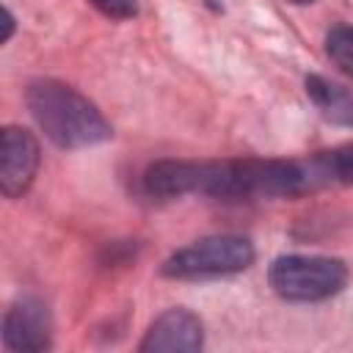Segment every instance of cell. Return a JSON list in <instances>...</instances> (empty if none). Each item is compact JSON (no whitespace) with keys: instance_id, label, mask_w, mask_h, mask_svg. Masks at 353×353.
<instances>
[{"instance_id":"1","label":"cell","mask_w":353,"mask_h":353,"mask_svg":"<svg viewBox=\"0 0 353 353\" xmlns=\"http://www.w3.org/2000/svg\"><path fill=\"white\" fill-rule=\"evenodd\" d=\"M312 188L309 168L295 160H160L146 168L143 190L154 199L204 193L215 199H273Z\"/></svg>"},{"instance_id":"2","label":"cell","mask_w":353,"mask_h":353,"mask_svg":"<svg viewBox=\"0 0 353 353\" xmlns=\"http://www.w3.org/2000/svg\"><path fill=\"white\" fill-rule=\"evenodd\" d=\"M25 102L44 130V135L61 149H85L108 141L113 135L108 119L99 108L58 80H33L28 85Z\"/></svg>"},{"instance_id":"3","label":"cell","mask_w":353,"mask_h":353,"mask_svg":"<svg viewBox=\"0 0 353 353\" xmlns=\"http://www.w3.org/2000/svg\"><path fill=\"white\" fill-rule=\"evenodd\" d=\"M268 281L279 298L312 303L342 292V287L347 284V268L342 259L334 256L287 254L273 259L268 270Z\"/></svg>"},{"instance_id":"4","label":"cell","mask_w":353,"mask_h":353,"mask_svg":"<svg viewBox=\"0 0 353 353\" xmlns=\"http://www.w3.org/2000/svg\"><path fill=\"white\" fill-rule=\"evenodd\" d=\"M254 262L251 240L240 234H215L201 237L163 262V276L168 279H218L248 270Z\"/></svg>"},{"instance_id":"5","label":"cell","mask_w":353,"mask_h":353,"mask_svg":"<svg viewBox=\"0 0 353 353\" xmlns=\"http://www.w3.org/2000/svg\"><path fill=\"white\" fill-rule=\"evenodd\" d=\"M39 141L25 127H3L0 132V190L8 199L22 196L39 171Z\"/></svg>"},{"instance_id":"6","label":"cell","mask_w":353,"mask_h":353,"mask_svg":"<svg viewBox=\"0 0 353 353\" xmlns=\"http://www.w3.org/2000/svg\"><path fill=\"white\" fill-rule=\"evenodd\" d=\"M3 342L19 353H36L50 347V314L39 298H19L3 317Z\"/></svg>"},{"instance_id":"7","label":"cell","mask_w":353,"mask_h":353,"mask_svg":"<svg viewBox=\"0 0 353 353\" xmlns=\"http://www.w3.org/2000/svg\"><path fill=\"white\" fill-rule=\"evenodd\" d=\"M204 345V325L190 309H168L163 312L141 339L138 350L152 353V350H168V353H193L201 350Z\"/></svg>"},{"instance_id":"8","label":"cell","mask_w":353,"mask_h":353,"mask_svg":"<svg viewBox=\"0 0 353 353\" xmlns=\"http://www.w3.org/2000/svg\"><path fill=\"white\" fill-rule=\"evenodd\" d=\"M306 94L325 121L353 127V91H347L339 83H331L320 74H309L306 77Z\"/></svg>"},{"instance_id":"9","label":"cell","mask_w":353,"mask_h":353,"mask_svg":"<svg viewBox=\"0 0 353 353\" xmlns=\"http://www.w3.org/2000/svg\"><path fill=\"white\" fill-rule=\"evenodd\" d=\"M306 168H309L312 185H323V182L353 185V143L317 154Z\"/></svg>"},{"instance_id":"10","label":"cell","mask_w":353,"mask_h":353,"mask_svg":"<svg viewBox=\"0 0 353 353\" xmlns=\"http://www.w3.org/2000/svg\"><path fill=\"white\" fill-rule=\"evenodd\" d=\"M325 52L342 69L345 74L353 77V28L350 25H336L325 36Z\"/></svg>"},{"instance_id":"11","label":"cell","mask_w":353,"mask_h":353,"mask_svg":"<svg viewBox=\"0 0 353 353\" xmlns=\"http://www.w3.org/2000/svg\"><path fill=\"white\" fill-rule=\"evenodd\" d=\"M88 3L113 19H130L138 11V0H88Z\"/></svg>"},{"instance_id":"12","label":"cell","mask_w":353,"mask_h":353,"mask_svg":"<svg viewBox=\"0 0 353 353\" xmlns=\"http://www.w3.org/2000/svg\"><path fill=\"white\" fill-rule=\"evenodd\" d=\"M287 3H298V6H306V3H314V0H287Z\"/></svg>"}]
</instances>
